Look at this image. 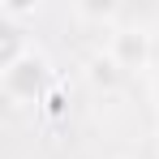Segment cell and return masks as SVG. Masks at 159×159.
<instances>
[{
  "label": "cell",
  "instance_id": "obj_1",
  "mask_svg": "<svg viewBox=\"0 0 159 159\" xmlns=\"http://www.w3.org/2000/svg\"><path fill=\"white\" fill-rule=\"evenodd\" d=\"M52 60L39 52V48H30L17 65H9V69H0V95L9 99L13 107H39L48 99V90H52Z\"/></svg>",
  "mask_w": 159,
  "mask_h": 159
},
{
  "label": "cell",
  "instance_id": "obj_3",
  "mask_svg": "<svg viewBox=\"0 0 159 159\" xmlns=\"http://www.w3.org/2000/svg\"><path fill=\"white\" fill-rule=\"evenodd\" d=\"M26 52H30V39H26V30L17 26L13 17H0V69L17 65V60H22Z\"/></svg>",
  "mask_w": 159,
  "mask_h": 159
},
{
  "label": "cell",
  "instance_id": "obj_2",
  "mask_svg": "<svg viewBox=\"0 0 159 159\" xmlns=\"http://www.w3.org/2000/svg\"><path fill=\"white\" fill-rule=\"evenodd\" d=\"M107 56L120 73H146L151 60H155V48H151V34L146 30H112L107 39Z\"/></svg>",
  "mask_w": 159,
  "mask_h": 159
},
{
  "label": "cell",
  "instance_id": "obj_5",
  "mask_svg": "<svg viewBox=\"0 0 159 159\" xmlns=\"http://www.w3.org/2000/svg\"><path fill=\"white\" fill-rule=\"evenodd\" d=\"M120 9L116 4H73V17H82V22H112Z\"/></svg>",
  "mask_w": 159,
  "mask_h": 159
},
{
  "label": "cell",
  "instance_id": "obj_4",
  "mask_svg": "<svg viewBox=\"0 0 159 159\" xmlns=\"http://www.w3.org/2000/svg\"><path fill=\"white\" fill-rule=\"evenodd\" d=\"M116 78H125V73L112 65V56H107V52L90 60V82H95V86H116Z\"/></svg>",
  "mask_w": 159,
  "mask_h": 159
},
{
  "label": "cell",
  "instance_id": "obj_6",
  "mask_svg": "<svg viewBox=\"0 0 159 159\" xmlns=\"http://www.w3.org/2000/svg\"><path fill=\"white\" fill-rule=\"evenodd\" d=\"M151 103L159 107V69H155V73H151Z\"/></svg>",
  "mask_w": 159,
  "mask_h": 159
}]
</instances>
